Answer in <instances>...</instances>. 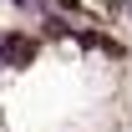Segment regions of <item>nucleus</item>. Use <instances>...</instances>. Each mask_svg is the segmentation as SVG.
Masks as SVG:
<instances>
[{
	"mask_svg": "<svg viewBox=\"0 0 132 132\" xmlns=\"http://www.w3.org/2000/svg\"><path fill=\"white\" fill-rule=\"evenodd\" d=\"M31 51H36L31 36H0V66L5 61H31Z\"/></svg>",
	"mask_w": 132,
	"mask_h": 132,
	"instance_id": "nucleus-1",
	"label": "nucleus"
},
{
	"mask_svg": "<svg viewBox=\"0 0 132 132\" xmlns=\"http://www.w3.org/2000/svg\"><path fill=\"white\" fill-rule=\"evenodd\" d=\"M122 10H127V15H132V0H127V5H122Z\"/></svg>",
	"mask_w": 132,
	"mask_h": 132,
	"instance_id": "nucleus-2",
	"label": "nucleus"
}]
</instances>
